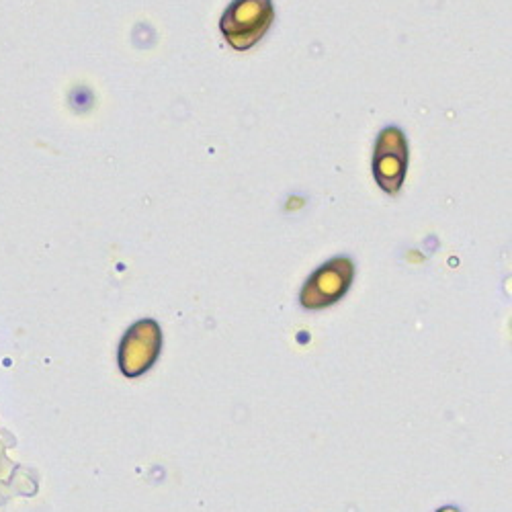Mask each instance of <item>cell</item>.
I'll return each mask as SVG.
<instances>
[{
    "label": "cell",
    "mask_w": 512,
    "mask_h": 512,
    "mask_svg": "<svg viewBox=\"0 0 512 512\" xmlns=\"http://www.w3.org/2000/svg\"><path fill=\"white\" fill-rule=\"evenodd\" d=\"M273 0H234L222 17V33L228 44L238 50H250L265 37L273 25Z\"/></svg>",
    "instance_id": "6da1fadb"
},
{
    "label": "cell",
    "mask_w": 512,
    "mask_h": 512,
    "mask_svg": "<svg viewBox=\"0 0 512 512\" xmlns=\"http://www.w3.org/2000/svg\"><path fill=\"white\" fill-rule=\"evenodd\" d=\"M355 277V265L347 256L328 261L322 265L302 289L300 302L306 310H322L338 300H343Z\"/></svg>",
    "instance_id": "7a4b0ae2"
},
{
    "label": "cell",
    "mask_w": 512,
    "mask_h": 512,
    "mask_svg": "<svg viewBox=\"0 0 512 512\" xmlns=\"http://www.w3.org/2000/svg\"><path fill=\"white\" fill-rule=\"evenodd\" d=\"M162 349V332L156 320H140L121 340L119 367L125 377H140L146 373Z\"/></svg>",
    "instance_id": "3957f363"
},
{
    "label": "cell",
    "mask_w": 512,
    "mask_h": 512,
    "mask_svg": "<svg viewBox=\"0 0 512 512\" xmlns=\"http://www.w3.org/2000/svg\"><path fill=\"white\" fill-rule=\"evenodd\" d=\"M408 166V142L398 127H386L375 142L373 175L377 185L396 195L402 189Z\"/></svg>",
    "instance_id": "277c9868"
},
{
    "label": "cell",
    "mask_w": 512,
    "mask_h": 512,
    "mask_svg": "<svg viewBox=\"0 0 512 512\" xmlns=\"http://www.w3.org/2000/svg\"><path fill=\"white\" fill-rule=\"evenodd\" d=\"M439 512H459L457 508H443V510H439Z\"/></svg>",
    "instance_id": "5b68a950"
}]
</instances>
